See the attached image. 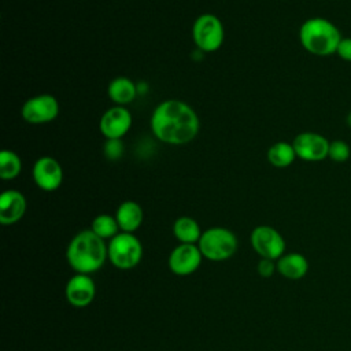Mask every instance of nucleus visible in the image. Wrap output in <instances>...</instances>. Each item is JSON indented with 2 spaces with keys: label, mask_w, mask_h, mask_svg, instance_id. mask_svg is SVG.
Returning a JSON list of instances; mask_svg holds the SVG:
<instances>
[{
  "label": "nucleus",
  "mask_w": 351,
  "mask_h": 351,
  "mask_svg": "<svg viewBox=\"0 0 351 351\" xmlns=\"http://www.w3.org/2000/svg\"><path fill=\"white\" fill-rule=\"evenodd\" d=\"M351 155L350 145L343 141V140H335L329 143V151H328V158L333 162L343 163L346 162Z\"/></svg>",
  "instance_id": "obj_22"
},
{
  "label": "nucleus",
  "mask_w": 351,
  "mask_h": 351,
  "mask_svg": "<svg viewBox=\"0 0 351 351\" xmlns=\"http://www.w3.org/2000/svg\"><path fill=\"white\" fill-rule=\"evenodd\" d=\"M59 114V103L55 96L49 93H41L27 99L22 108V118L33 125L47 123L53 121Z\"/></svg>",
  "instance_id": "obj_8"
},
{
  "label": "nucleus",
  "mask_w": 351,
  "mask_h": 351,
  "mask_svg": "<svg viewBox=\"0 0 351 351\" xmlns=\"http://www.w3.org/2000/svg\"><path fill=\"white\" fill-rule=\"evenodd\" d=\"M149 126L154 136L162 143L181 145L197 136L200 121L189 104L182 100L169 99L154 108Z\"/></svg>",
  "instance_id": "obj_1"
},
{
  "label": "nucleus",
  "mask_w": 351,
  "mask_h": 351,
  "mask_svg": "<svg viewBox=\"0 0 351 351\" xmlns=\"http://www.w3.org/2000/svg\"><path fill=\"white\" fill-rule=\"evenodd\" d=\"M66 258L75 273L92 274L101 269L108 259V247L106 240L90 229H84L70 240Z\"/></svg>",
  "instance_id": "obj_2"
},
{
  "label": "nucleus",
  "mask_w": 351,
  "mask_h": 351,
  "mask_svg": "<svg viewBox=\"0 0 351 351\" xmlns=\"http://www.w3.org/2000/svg\"><path fill=\"white\" fill-rule=\"evenodd\" d=\"M329 143L330 141H328L322 134L303 132L293 138L292 145L298 158L306 162H319L328 158Z\"/></svg>",
  "instance_id": "obj_10"
},
{
  "label": "nucleus",
  "mask_w": 351,
  "mask_h": 351,
  "mask_svg": "<svg viewBox=\"0 0 351 351\" xmlns=\"http://www.w3.org/2000/svg\"><path fill=\"white\" fill-rule=\"evenodd\" d=\"M107 93L117 106H123L134 100L137 85L128 77H117L108 84Z\"/></svg>",
  "instance_id": "obj_17"
},
{
  "label": "nucleus",
  "mask_w": 351,
  "mask_h": 351,
  "mask_svg": "<svg viewBox=\"0 0 351 351\" xmlns=\"http://www.w3.org/2000/svg\"><path fill=\"white\" fill-rule=\"evenodd\" d=\"M123 154V144L121 138L115 140H107L104 144V155L108 160H117Z\"/></svg>",
  "instance_id": "obj_23"
},
{
  "label": "nucleus",
  "mask_w": 351,
  "mask_h": 351,
  "mask_svg": "<svg viewBox=\"0 0 351 351\" xmlns=\"http://www.w3.org/2000/svg\"><path fill=\"white\" fill-rule=\"evenodd\" d=\"M66 299L67 302L77 307L84 308L89 306L96 295V285L89 274L75 273L66 284Z\"/></svg>",
  "instance_id": "obj_13"
},
{
  "label": "nucleus",
  "mask_w": 351,
  "mask_h": 351,
  "mask_svg": "<svg viewBox=\"0 0 351 351\" xmlns=\"http://www.w3.org/2000/svg\"><path fill=\"white\" fill-rule=\"evenodd\" d=\"M108 261L121 270L136 267L143 259V244L134 233L119 232L108 244Z\"/></svg>",
  "instance_id": "obj_5"
},
{
  "label": "nucleus",
  "mask_w": 351,
  "mask_h": 351,
  "mask_svg": "<svg viewBox=\"0 0 351 351\" xmlns=\"http://www.w3.org/2000/svg\"><path fill=\"white\" fill-rule=\"evenodd\" d=\"M22 170L21 158L10 149H3L0 152V177L3 180H14L19 176Z\"/></svg>",
  "instance_id": "obj_21"
},
{
  "label": "nucleus",
  "mask_w": 351,
  "mask_h": 351,
  "mask_svg": "<svg viewBox=\"0 0 351 351\" xmlns=\"http://www.w3.org/2000/svg\"><path fill=\"white\" fill-rule=\"evenodd\" d=\"M192 38L202 52H214L221 48L225 38V29L214 14L199 15L192 26Z\"/></svg>",
  "instance_id": "obj_6"
},
{
  "label": "nucleus",
  "mask_w": 351,
  "mask_h": 351,
  "mask_svg": "<svg viewBox=\"0 0 351 351\" xmlns=\"http://www.w3.org/2000/svg\"><path fill=\"white\" fill-rule=\"evenodd\" d=\"M237 245L239 243L236 234L230 229L222 226L206 229L197 243L203 258L213 262L229 259L237 251Z\"/></svg>",
  "instance_id": "obj_4"
},
{
  "label": "nucleus",
  "mask_w": 351,
  "mask_h": 351,
  "mask_svg": "<svg viewBox=\"0 0 351 351\" xmlns=\"http://www.w3.org/2000/svg\"><path fill=\"white\" fill-rule=\"evenodd\" d=\"M90 230L103 240H111L112 237H115L121 232L115 215L112 217L110 214L96 215L92 221Z\"/></svg>",
  "instance_id": "obj_20"
},
{
  "label": "nucleus",
  "mask_w": 351,
  "mask_h": 351,
  "mask_svg": "<svg viewBox=\"0 0 351 351\" xmlns=\"http://www.w3.org/2000/svg\"><path fill=\"white\" fill-rule=\"evenodd\" d=\"M336 53L346 62H351V37H343L337 45Z\"/></svg>",
  "instance_id": "obj_25"
},
{
  "label": "nucleus",
  "mask_w": 351,
  "mask_h": 351,
  "mask_svg": "<svg viewBox=\"0 0 351 351\" xmlns=\"http://www.w3.org/2000/svg\"><path fill=\"white\" fill-rule=\"evenodd\" d=\"M26 199L16 189H7L0 196V222L1 225H14L22 219L26 213Z\"/></svg>",
  "instance_id": "obj_14"
},
{
  "label": "nucleus",
  "mask_w": 351,
  "mask_h": 351,
  "mask_svg": "<svg viewBox=\"0 0 351 351\" xmlns=\"http://www.w3.org/2000/svg\"><path fill=\"white\" fill-rule=\"evenodd\" d=\"M32 176L36 185L45 192L56 191L63 181L62 166L52 156L38 158L33 165Z\"/></svg>",
  "instance_id": "obj_12"
},
{
  "label": "nucleus",
  "mask_w": 351,
  "mask_h": 351,
  "mask_svg": "<svg viewBox=\"0 0 351 351\" xmlns=\"http://www.w3.org/2000/svg\"><path fill=\"white\" fill-rule=\"evenodd\" d=\"M296 158V152L292 144L285 141L274 143L267 151V160L274 167H288L293 163Z\"/></svg>",
  "instance_id": "obj_19"
},
{
  "label": "nucleus",
  "mask_w": 351,
  "mask_h": 351,
  "mask_svg": "<svg viewBox=\"0 0 351 351\" xmlns=\"http://www.w3.org/2000/svg\"><path fill=\"white\" fill-rule=\"evenodd\" d=\"M132 126L130 111L123 106H114L104 111L100 118L99 129L107 140L122 138Z\"/></svg>",
  "instance_id": "obj_11"
},
{
  "label": "nucleus",
  "mask_w": 351,
  "mask_h": 351,
  "mask_svg": "<svg viewBox=\"0 0 351 351\" xmlns=\"http://www.w3.org/2000/svg\"><path fill=\"white\" fill-rule=\"evenodd\" d=\"M256 270H258V274H259L261 277L269 278V277H271V276L277 271V263H276V261H273V259L261 258L259 262H258Z\"/></svg>",
  "instance_id": "obj_24"
},
{
  "label": "nucleus",
  "mask_w": 351,
  "mask_h": 351,
  "mask_svg": "<svg viewBox=\"0 0 351 351\" xmlns=\"http://www.w3.org/2000/svg\"><path fill=\"white\" fill-rule=\"evenodd\" d=\"M341 34L330 21L314 16L304 21L299 29V40L302 47L317 56H328L336 53Z\"/></svg>",
  "instance_id": "obj_3"
},
{
  "label": "nucleus",
  "mask_w": 351,
  "mask_h": 351,
  "mask_svg": "<svg viewBox=\"0 0 351 351\" xmlns=\"http://www.w3.org/2000/svg\"><path fill=\"white\" fill-rule=\"evenodd\" d=\"M115 218L121 232L134 233L143 223L144 213L138 203L133 200H125L118 206Z\"/></svg>",
  "instance_id": "obj_15"
},
{
  "label": "nucleus",
  "mask_w": 351,
  "mask_h": 351,
  "mask_svg": "<svg viewBox=\"0 0 351 351\" xmlns=\"http://www.w3.org/2000/svg\"><path fill=\"white\" fill-rule=\"evenodd\" d=\"M202 233L197 221L191 217H180L173 223V234L180 244H197Z\"/></svg>",
  "instance_id": "obj_18"
},
{
  "label": "nucleus",
  "mask_w": 351,
  "mask_h": 351,
  "mask_svg": "<svg viewBox=\"0 0 351 351\" xmlns=\"http://www.w3.org/2000/svg\"><path fill=\"white\" fill-rule=\"evenodd\" d=\"M276 263L277 273L288 280H300L308 271V261L300 252H287Z\"/></svg>",
  "instance_id": "obj_16"
},
{
  "label": "nucleus",
  "mask_w": 351,
  "mask_h": 351,
  "mask_svg": "<svg viewBox=\"0 0 351 351\" xmlns=\"http://www.w3.org/2000/svg\"><path fill=\"white\" fill-rule=\"evenodd\" d=\"M203 255L197 244H178L169 255V269L180 277L191 276L200 267Z\"/></svg>",
  "instance_id": "obj_9"
},
{
  "label": "nucleus",
  "mask_w": 351,
  "mask_h": 351,
  "mask_svg": "<svg viewBox=\"0 0 351 351\" xmlns=\"http://www.w3.org/2000/svg\"><path fill=\"white\" fill-rule=\"evenodd\" d=\"M250 243L254 251L265 259L277 261L285 254V240L282 234L269 225H259L252 229Z\"/></svg>",
  "instance_id": "obj_7"
}]
</instances>
